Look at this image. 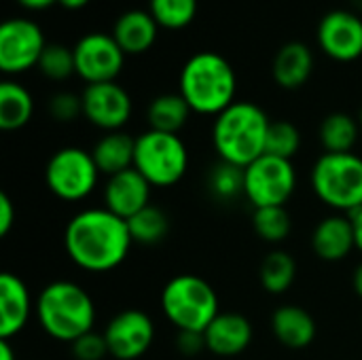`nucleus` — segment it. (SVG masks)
Returning a JSON list of instances; mask_svg holds the SVG:
<instances>
[{
	"instance_id": "obj_10",
	"label": "nucleus",
	"mask_w": 362,
	"mask_h": 360,
	"mask_svg": "<svg viewBox=\"0 0 362 360\" xmlns=\"http://www.w3.org/2000/svg\"><path fill=\"white\" fill-rule=\"evenodd\" d=\"M45 47V34L36 21L11 17L0 23V70L4 74H21L38 66Z\"/></svg>"
},
{
	"instance_id": "obj_40",
	"label": "nucleus",
	"mask_w": 362,
	"mask_h": 360,
	"mask_svg": "<svg viewBox=\"0 0 362 360\" xmlns=\"http://www.w3.org/2000/svg\"><path fill=\"white\" fill-rule=\"evenodd\" d=\"M57 4L64 6V8H68V11H78V8L87 6L89 0H57Z\"/></svg>"
},
{
	"instance_id": "obj_1",
	"label": "nucleus",
	"mask_w": 362,
	"mask_h": 360,
	"mask_svg": "<svg viewBox=\"0 0 362 360\" xmlns=\"http://www.w3.org/2000/svg\"><path fill=\"white\" fill-rule=\"evenodd\" d=\"M134 240L127 221L108 208H87L74 214L64 231V246L70 261L91 274L119 267Z\"/></svg>"
},
{
	"instance_id": "obj_21",
	"label": "nucleus",
	"mask_w": 362,
	"mask_h": 360,
	"mask_svg": "<svg viewBox=\"0 0 362 360\" xmlns=\"http://www.w3.org/2000/svg\"><path fill=\"white\" fill-rule=\"evenodd\" d=\"M276 339L288 350H303L316 339V320L301 306H282L272 316Z\"/></svg>"
},
{
	"instance_id": "obj_16",
	"label": "nucleus",
	"mask_w": 362,
	"mask_h": 360,
	"mask_svg": "<svg viewBox=\"0 0 362 360\" xmlns=\"http://www.w3.org/2000/svg\"><path fill=\"white\" fill-rule=\"evenodd\" d=\"M206 350L229 359L242 354L252 342V325L246 316L235 312H221L204 331Z\"/></svg>"
},
{
	"instance_id": "obj_22",
	"label": "nucleus",
	"mask_w": 362,
	"mask_h": 360,
	"mask_svg": "<svg viewBox=\"0 0 362 360\" xmlns=\"http://www.w3.org/2000/svg\"><path fill=\"white\" fill-rule=\"evenodd\" d=\"M95 166L102 174L115 176L119 172H125L134 168V155H136V138H132L125 132H106L91 151Z\"/></svg>"
},
{
	"instance_id": "obj_25",
	"label": "nucleus",
	"mask_w": 362,
	"mask_h": 360,
	"mask_svg": "<svg viewBox=\"0 0 362 360\" xmlns=\"http://www.w3.org/2000/svg\"><path fill=\"white\" fill-rule=\"evenodd\" d=\"M361 134V123L348 112H333L320 123V144L325 153H352Z\"/></svg>"
},
{
	"instance_id": "obj_7",
	"label": "nucleus",
	"mask_w": 362,
	"mask_h": 360,
	"mask_svg": "<svg viewBox=\"0 0 362 360\" xmlns=\"http://www.w3.org/2000/svg\"><path fill=\"white\" fill-rule=\"evenodd\" d=\"M134 168L153 187H172L189 168V151L178 134L148 129L136 138Z\"/></svg>"
},
{
	"instance_id": "obj_42",
	"label": "nucleus",
	"mask_w": 362,
	"mask_h": 360,
	"mask_svg": "<svg viewBox=\"0 0 362 360\" xmlns=\"http://www.w3.org/2000/svg\"><path fill=\"white\" fill-rule=\"evenodd\" d=\"M358 123H361V129H362V110H361V117H358Z\"/></svg>"
},
{
	"instance_id": "obj_29",
	"label": "nucleus",
	"mask_w": 362,
	"mask_h": 360,
	"mask_svg": "<svg viewBox=\"0 0 362 360\" xmlns=\"http://www.w3.org/2000/svg\"><path fill=\"white\" fill-rule=\"evenodd\" d=\"M148 11L159 28L182 30L195 19L197 0H148Z\"/></svg>"
},
{
	"instance_id": "obj_6",
	"label": "nucleus",
	"mask_w": 362,
	"mask_h": 360,
	"mask_svg": "<svg viewBox=\"0 0 362 360\" xmlns=\"http://www.w3.org/2000/svg\"><path fill=\"white\" fill-rule=\"evenodd\" d=\"M316 197L339 214L362 208V157L354 153H325L310 174Z\"/></svg>"
},
{
	"instance_id": "obj_28",
	"label": "nucleus",
	"mask_w": 362,
	"mask_h": 360,
	"mask_svg": "<svg viewBox=\"0 0 362 360\" xmlns=\"http://www.w3.org/2000/svg\"><path fill=\"white\" fill-rule=\"evenodd\" d=\"M255 233L267 244H282L293 231V219L284 206L257 208L252 214Z\"/></svg>"
},
{
	"instance_id": "obj_37",
	"label": "nucleus",
	"mask_w": 362,
	"mask_h": 360,
	"mask_svg": "<svg viewBox=\"0 0 362 360\" xmlns=\"http://www.w3.org/2000/svg\"><path fill=\"white\" fill-rule=\"evenodd\" d=\"M352 225H354V238H356V250L362 255V208L356 210L354 214H350Z\"/></svg>"
},
{
	"instance_id": "obj_34",
	"label": "nucleus",
	"mask_w": 362,
	"mask_h": 360,
	"mask_svg": "<svg viewBox=\"0 0 362 360\" xmlns=\"http://www.w3.org/2000/svg\"><path fill=\"white\" fill-rule=\"evenodd\" d=\"M70 346H72V354L76 360H102L104 356H110L104 335H98L95 331L78 337Z\"/></svg>"
},
{
	"instance_id": "obj_35",
	"label": "nucleus",
	"mask_w": 362,
	"mask_h": 360,
	"mask_svg": "<svg viewBox=\"0 0 362 360\" xmlns=\"http://www.w3.org/2000/svg\"><path fill=\"white\" fill-rule=\"evenodd\" d=\"M180 354L185 356H195L206 348V339L204 333H193V331H180L178 333V342H176Z\"/></svg>"
},
{
	"instance_id": "obj_15",
	"label": "nucleus",
	"mask_w": 362,
	"mask_h": 360,
	"mask_svg": "<svg viewBox=\"0 0 362 360\" xmlns=\"http://www.w3.org/2000/svg\"><path fill=\"white\" fill-rule=\"evenodd\" d=\"M151 189L153 185L136 168L108 176L104 185V208L129 221L140 210L151 206Z\"/></svg>"
},
{
	"instance_id": "obj_27",
	"label": "nucleus",
	"mask_w": 362,
	"mask_h": 360,
	"mask_svg": "<svg viewBox=\"0 0 362 360\" xmlns=\"http://www.w3.org/2000/svg\"><path fill=\"white\" fill-rule=\"evenodd\" d=\"M132 240L142 246H155L170 233V216L159 206H146L127 221Z\"/></svg>"
},
{
	"instance_id": "obj_30",
	"label": "nucleus",
	"mask_w": 362,
	"mask_h": 360,
	"mask_svg": "<svg viewBox=\"0 0 362 360\" xmlns=\"http://www.w3.org/2000/svg\"><path fill=\"white\" fill-rule=\"evenodd\" d=\"M210 193L221 202H233L244 195V168L231 166L227 161L216 163L208 176Z\"/></svg>"
},
{
	"instance_id": "obj_26",
	"label": "nucleus",
	"mask_w": 362,
	"mask_h": 360,
	"mask_svg": "<svg viewBox=\"0 0 362 360\" xmlns=\"http://www.w3.org/2000/svg\"><path fill=\"white\" fill-rule=\"evenodd\" d=\"M259 278H261V286L269 293V295H282L286 293L295 278H297V261L291 252L286 250H272L259 269Z\"/></svg>"
},
{
	"instance_id": "obj_41",
	"label": "nucleus",
	"mask_w": 362,
	"mask_h": 360,
	"mask_svg": "<svg viewBox=\"0 0 362 360\" xmlns=\"http://www.w3.org/2000/svg\"><path fill=\"white\" fill-rule=\"evenodd\" d=\"M352 286L356 291V295L362 299V263L354 269V276H352Z\"/></svg>"
},
{
	"instance_id": "obj_36",
	"label": "nucleus",
	"mask_w": 362,
	"mask_h": 360,
	"mask_svg": "<svg viewBox=\"0 0 362 360\" xmlns=\"http://www.w3.org/2000/svg\"><path fill=\"white\" fill-rule=\"evenodd\" d=\"M15 223V206L6 193L0 195V236H6Z\"/></svg>"
},
{
	"instance_id": "obj_24",
	"label": "nucleus",
	"mask_w": 362,
	"mask_h": 360,
	"mask_svg": "<svg viewBox=\"0 0 362 360\" xmlns=\"http://www.w3.org/2000/svg\"><path fill=\"white\" fill-rule=\"evenodd\" d=\"M191 112V106L180 93H161L146 108L148 129L178 134L187 125Z\"/></svg>"
},
{
	"instance_id": "obj_19",
	"label": "nucleus",
	"mask_w": 362,
	"mask_h": 360,
	"mask_svg": "<svg viewBox=\"0 0 362 360\" xmlns=\"http://www.w3.org/2000/svg\"><path fill=\"white\" fill-rule=\"evenodd\" d=\"M110 34L125 55H140L155 45L159 23L155 21L151 11L132 8L117 17Z\"/></svg>"
},
{
	"instance_id": "obj_13",
	"label": "nucleus",
	"mask_w": 362,
	"mask_h": 360,
	"mask_svg": "<svg viewBox=\"0 0 362 360\" xmlns=\"http://www.w3.org/2000/svg\"><path fill=\"white\" fill-rule=\"evenodd\" d=\"M81 98L85 119L102 132H119L132 117V98L117 81L87 85Z\"/></svg>"
},
{
	"instance_id": "obj_3",
	"label": "nucleus",
	"mask_w": 362,
	"mask_h": 360,
	"mask_svg": "<svg viewBox=\"0 0 362 360\" xmlns=\"http://www.w3.org/2000/svg\"><path fill=\"white\" fill-rule=\"evenodd\" d=\"M267 112L255 102H233L212 125V144L221 161H227L238 168H246L265 155L267 132H269Z\"/></svg>"
},
{
	"instance_id": "obj_32",
	"label": "nucleus",
	"mask_w": 362,
	"mask_h": 360,
	"mask_svg": "<svg viewBox=\"0 0 362 360\" xmlns=\"http://www.w3.org/2000/svg\"><path fill=\"white\" fill-rule=\"evenodd\" d=\"M301 146V134L291 121H272L267 132L265 153L282 159H293Z\"/></svg>"
},
{
	"instance_id": "obj_33",
	"label": "nucleus",
	"mask_w": 362,
	"mask_h": 360,
	"mask_svg": "<svg viewBox=\"0 0 362 360\" xmlns=\"http://www.w3.org/2000/svg\"><path fill=\"white\" fill-rule=\"evenodd\" d=\"M49 115L59 123H70L83 115V98L72 91H59L49 100Z\"/></svg>"
},
{
	"instance_id": "obj_20",
	"label": "nucleus",
	"mask_w": 362,
	"mask_h": 360,
	"mask_svg": "<svg viewBox=\"0 0 362 360\" xmlns=\"http://www.w3.org/2000/svg\"><path fill=\"white\" fill-rule=\"evenodd\" d=\"M314 72V53L301 40H291L282 45L274 57L272 74L282 89L303 87Z\"/></svg>"
},
{
	"instance_id": "obj_23",
	"label": "nucleus",
	"mask_w": 362,
	"mask_h": 360,
	"mask_svg": "<svg viewBox=\"0 0 362 360\" xmlns=\"http://www.w3.org/2000/svg\"><path fill=\"white\" fill-rule=\"evenodd\" d=\"M34 112L32 93L17 81L0 83V129L17 132L25 127Z\"/></svg>"
},
{
	"instance_id": "obj_31",
	"label": "nucleus",
	"mask_w": 362,
	"mask_h": 360,
	"mask_svg": "<svg viewBox=\"0 0 362 360\" xmlns=\"http://www.w3.org/2000/svg\"><path fill=\"white\" fill-rule=\"evenodd\" d=\"M40 70L42 76H47L49 81H66L72 74H76V64H74V51L59 45V42H47L40 62L36 66Z\"/></svg>"
},
{
	"instance_id": "obj_18",
	"label": "nucleus",
	"mask_w": 362,
	"mask_h": 360,
	"mask_svg": "<svg viewBox=\"0 0 362 360\" xmlns=\"http://www.w3.org/2000/svg\"><path fill=\"white\" fill-rule=\"evenodd\" d=\"M356 248L354 225L346 214H331L322 219L312 233V250L318 259L337 263Z\"/></svg>"
},
{
	"instance_id": "obj_2",
	"label": "nucleus",
	"mask_w": 362,
	"mask_h": 360,
	"mask_svg": "<svg viewBox=\"0 0 362 360\" xmlns=\"http://www.w3.org/2000/svg\"><path fill=\"white\" fill-rule=\"evenodd\" d=\"M235 70L221 53L199 51L191 55L180 70L178 93L197 115L218 117L235 102Z\"/></svg>"
},
{
	"instance_id": "obj_11",
	"label": "nucleus",
	"mask_w": 362,
	"mask_h": 360,
	"mask_svg": "<svg viewBox=\"0 0 362 360\" xmlns=\"http://www.w3.org/2000/svg\"><path fill=\"white\" fill-rule=\"evenodd\" d=\"M72 51H74L76 76H81L87 85L110 83L121 74L125 66V53L117 45L112 34H102V32L85 34L76 40Z\"/></svg>"
},
{
	"instance_id": "obj_39",
	"label": "nucleus",
	"mask_w": 362,
	"mask_h": 360,
	"mask_svg": "<svg viewBox=\"0 0 362 360\" xmlns=\"http://www.w3.org/2000/svg\"><path fill=\"white\" fill-rule=\"evenodd\" d=\"M0 360H17L11 339H0Z\"/></svg>"
},
{
	"instance_id": "obj_9",
	"label": "nucleus",
	"mask_w": 362,
	"mask_h": 360,
	"mask_svg": "<svg viewBox=\"0 0 362 360\" xmlns=\"http://www.w3.org/2000/svg\"><path fill=\"white\" fill-rule=\"evenodd\" d=\"M297 189V172L291 159L261 155L244 168V197L257 208L286 206Z\"/></svg>"
},
{
	"instance_id": "obj_17",
	"label": "nucleus",
	"mask_w": 362,
	"mask_h": 360,
	"mask_svg": "<svg viewBox=\"0 0 362 360\" xmlns=\"http://www.w3.org/2000/svg\"><path fill=\"white\" fill-rule=\"evenodd\" d=\"M32 314L30 291L11 272L0 276V339H11L23 331Z\"/></svg>"
},
{
	"instance_id": "obj_4",
	"label": "nucleus",
	"mask_w": 362,
	"mask_h": 360,
	"mask_svg": "<svg viewBox=\"0 0 362 360\" xmlns=\"http://www.w3.org/2000/svg\"><path fill=\"white\" fill-rule=\"evenodd\" d=\"M36 318L40 329L57 339L74 344L78 337L93 331L95 306L89 293L70 280L47 284L36 299Z\"/></svg>"
},
{
	"instance_id": "obj_38",
	"label": "nucleus",
	"mask_w": 362,
	"mask_h": 360,
	"mask_svg": "<svg viewBox=\"0 0 362 360\" xmlns=\"http://www.w3.org/2000/svg\"><path fill=\"white\" fill-rule=\"evenodd\" d=\"M23 8H30V11H42V8H49L53 4H57V0H17Z\"/></svg>"
},
{
	"instance_id": "obj_12",
	"label": "nucleus",
	"mask_w": 362,
	"mask_h": 360,
	"mask_svg": "<svg viewBox=\"0 0 362 360\" xmlns=\"http://www.w3.org/2000/svg\"><path fill=\"white\" fill-rule=\"evenodd\" d=\"M102 335L112 359L138 360L155 342V325L142 310H123L106 325Z\"/></svg>"
},
{
	"instance_id": "obj_8",
	"label": "nucleus",
	"mask_w": 362,
	"mask_h": 360,
	"mask_svg": "<svg viewBox=\"0 0 362 360\" xmlns=\"http://www.w3.org/2000/svg\"><path fill=\"white\" fill-rule=\"evenodd\" d=\"M100 170L89 151L66 146L51 155L45 168L47 189L62 202H83L89 197L100 178Z\"/></svg>"
},
{
	"instance_id": "obj_14",
	"label": "nucleus",
	"mask_w": 362,
	"mask_h": 360,
	"mask_svg": "<svg viewBox=\"0 0 362 360\" xmlns=\"http://www.w3.org/2000/svg\"><path fill=\"white\" fill-rule=\"evenodd\" d=\"M320 49L335 62H354L362 55V19L346 8L329 11L316 32Z\"/></svg>"
},
{
	"instance_id": "obj_5",
	"label": "nucleus",
	"mask_w": 362,
	"mask_h": 360,
	"mask_svg": "<svg viewBox=\"0 0 362 360\" xmlns=\"http://www.w3.org/2000/svg\"><path fill=\"white\" fill-rule=\"evenodd\" d=\"M163 316L180 331L204 333L221 314L216 291L195 274L174 276L161 291Z\"/></svg>"
}]
</instances>
